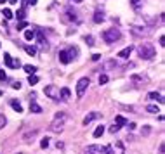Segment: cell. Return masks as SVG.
Wrapping results in <instances>:
<instances>
[{
  "label": "cell",
  "instance_id": "3",
  "mask_svg": "<svg viewBox=\"0 0 165 154\" xmlns=\"http://www.w3.org/2000/svg\"><path fill=\"white\" fill-rule=\"evenodd\" d=\"M120 36H122V33H120V30H116V28L106 30L104 33H102V40H104L106 43H115L116 40H120Z\"/></svg>",
  "mask_w": 165,
  "mask_h": 154
},
{
  "label": "cell",
  "instance_id": "20",
  "mask_svg": "<svg viewBox=\"0 0 165 154\" xmlns=\"http://www.w3.org/2000/svg\"><path fill=\"white\" fill-rule=\"evenodd\" d=\"M102 134H104V126H102V125H99V126L94 130V137H96V139H99Z\"/></svg>",
  "mask_w": 165,
  "mask_h": 154
},
{
  "label": "cell",
  "instance_id": "1",
  "mask_svg": "<svg viewBox=\"0 0 165 154\" xmlns=\"http://www.w3.org/2000/svg\"><path fill=\"white\" fill-rule=\"evenodd\" d=\"M137 54L144 61H151L156 56V49H155L153 43H141V45L137 47Z\"/></svg>",
  "mask_w": 165,
  "mask_h": 154
},
{
  "label": "cell",
  "instance_id": "43",
  "mask_svg": "<svg viewBox=\"0 0 165 154\" xmlns=\"http://www.w3.org/2000/svg\"><path fill=\"white\" fill-rule=\"evenodd\" d=\"M71 2H75V4H80V2H84V0H71Z\"/></svg>",
  "mask_w": 165,
  "mask_h": 154
},
{
  "label": "cell",
  "instance_id": "26",
  "mask_svg": "<svg viewBox=\"0 0 165 154\" xmlns=\"http://www.w3.org/2000/svg\"><path fill=\"white\" fill-rule=\"evenodd\" d=\"M4 17H5V19H12V17H14L12 11H11V9H4Z\"/></svg>",
  "mask_w": 165,
  "mask_h": 154
},
{
  "label": "cell",
  "instance_id": "18",
  "mask_svg": "<svg viewBox=\"0 0 165 154\" xmlns=\"http://www.w3.org/2000/svg\"><path fill=\"white\" fill-rule=\"evenodd\" d=\"M146 111H148V113H151V114H156V113H160V107H158V106H155V104H150V106L146 107Z\"/></svg>",
  "mask_w": 165,
  "mask_h": 154
},
{
  "label": "cell",
  "instance_id": "41",
  "mask_svg": "<svg viewBox=\"0 0 165 154\" xmlns=\"http://www.w3.org/2000/svg\"><path fill=\"white\" fill-rule=\"evenodd\" d=\"M7 76H5V73H4V69H0V80H5Z\"/></svg>",
  "mask_w": 165,
  "mask_h": 154
},
{
  "label": "cell",
  "instance_id": "22",
  "mask_svg": "<svg viewBox=\"0 0 165 154\" xmlns=\"http://www.w3.org/2000/svg\"><path fill=\"white\" fill-rule=\"evenodd\" d=\"M38 81H40V78H38L37 75H30V76H28V83H30V85H37Z\"/></svg>",
  "mask_w": 165,
  "mask_h": 154
},
{
  "label": "cell",
  "instance_id": "36",
  "mask_svg": "<svg viewBox=\"0 0 165 154\" xmlns=\"http://www.w3.org/2000/svg\"><path fill=\"white\" fill-rule=\"evenodd\" d=\"M12 89L19 90V89H21V81H14V83H12Z\"/></svg>",
  "mask_w": 165,
  "mask_h": 154
},
{
  "label": "cell",
  "instance_id": "47",
  "mask_svg": "<svg viewBox=\"0 0 165 154\" xmlns=\"http://www.w3.org/2000/svg\"><path fill=\"white\" fill-rule=\"evenodd\" d=\"M122 154H123V152H122Z\"/></svg>",
  "mask_w": 165,
  "mask_h": 154
},
{
  "label": "cell",
  "instance_id": "39",
  "mask_svg": "<svg viewBox=\"0 0 165 154\" xmlns=\"http://www.w3.org/2000/svg\"><path fill=\"white\" fill-rule=\"evenodd\" d=\"M19 66H21V62H19V59L12 61V68H19Z\"/></svg>",
  "mask_w": 165,
  "mask_h": 154
},
{
  "label": "cell",
  "instance_id": "13",
  "mask_svg": "<svg viewBox=\"0 0 165 154\" xmlns=\"http://www.w3.org/2000/svg\"><path fill=\"white\" fill-rule=\"evenodd\" d=\"M130 52H132V47H125V49H122V50L118 52V57H122V59H127V57L130 56Z\"/></svg>",
  "mask_w": 165,
  "mask_h": 154
},
{
  "label": "cell",
  "instance_id": "16",
  "mask_svg": "<svg viewBox=\"0 0 165 154\" xmlns=\"http://www.w3.org/2000/svg\"><path fill=\"white\" fill-rule=\"evenodd\" d=\"M148 99H151V100H158V102H163V97H162L158 92H150V94H148Z\"/></svg>",
  "mask_w": 165,
  "mask_h": 154
},
{
  "label": "cell",
  "instance_id": "12",
  "mask_svg": "<svg viewBox=\"0 0 165 154\" xmlns=\"http://www.w3.org/2000/svg\"><path fill=\"white\" fill-rule=\"evenodd\" d=\"M11 106H12V109H14L16 113H23V106H21V102H19V100L12 99V100H11Z\"/></svg>",
  "mask_w": 165,
  "mask_h": 154
},
{
  "label": "cell",
  "instance_id": "44",
  "mask_svg": "<svg viewBox=\"0 0 165 154\" xmlns=\"http://www.w3.org/2000/svg\"><path fill=\"white\" fill-rule=\"evenodd\" d=\"M160 154H163V144L160 145Z\"/></svg>",
  "mask_w": 165,
  "mask_h": 154
},
{
  "label": "cell",
  "instance_id": "35",
  "mask_svg": "<svg viewBox=\"0 0 165 154\" xmlns=\"http://www.w3.org/2000/svg\"><path fill=\"white\" fill-rule=\"evenodd\" d=\"M141 2H142V0H132V7H134V9H137V7L141 5Z\"/></svg>",
  "mask_w": 165,
  "mask_h": 154
},
{
  "label": "cell",
  "instance_id": "17",
  "mask_svg": "<svg viewBox=\"0 0 165 154\" xmlns=\"http://www.w3.org/2000/svg\"><path fill=\"white\" fill-rule=\"evenodd\" d=\"M104 21V14H102V11H96L94 14V23H102Z\"/></svg>",
  "mask_w": 165,
  "mask_h": 154
},
{
  "label": "cell",
  "instance_id": "2",
  "mask_svg": "<svg viewBox=\"0 0 165 154\" xmlns=\"http://www.w3.org/2000/svg\"><path fill=\"white\" fill-rule=\"evenodd\" d=\"M65 121H66V114L65 113H57L56 116H54V120H52V123H51V130L52 132H61L63 130V126H65Z\"/></svg>",
  "mask_w": 165,
  "mask_h": 154
},
{
  "label": "cell",
  "instance_id": "11",
  "mask_svg": "<svg viewBox=\"0 0 165 154\" xmlns=\"http://www.w3.org/2000/svg\"><path fill=\"white\" fill-rule=\"evenodd\" d=\"M99 116H101V113H90V114H87V116L84 118V125L87 126V125H89L90 121H94V120H97Z\"/></svg>",
  "mask_w": 165,
  "mask_h": 154
},
{
  "label": "cell",
  "instance_id": "28",
  "mask_svg": "<svg viewBox=\"0 0 165 154\" xmlns=\"http://www.w3.org/2000/svg\"><path fill=\"white\" fill-rule=\"evenodd\" d=\"M66 12H68V16H70V19H71V21H78V17H77V14H75V12H71V9H70V7L66 9Z\"/></svg>",
  "mask_w": 165,
  "mask_h": 154
},
{
  "label": "cell",
  "instance_id": "8",
  "mask_svg": "<svg viewBox=\"0 0 165 154\" xmlns=\"http://www.w3.org/2000/svg\"><path fill=\"white\" fill-rule=\"evenodd\" d=\"M70 97H71V92H70L68 87L59 90V100H70Z\"/></svg>",
  "mask_w": 165,
  "mask_h": 154
},
{
  "label": "cell",
  "instance_id": "46",
  "mask_svg": "<svg viewBox=\"0 0 165 154\" xmlns=\"http://www.w3.org/2000/svg\"><path fill=\"white\" fill-rule=\"evenodd\" d=\"M0 95H2V92H0Z\"/></svg>",
  "mask_w": 165,
  "mask_h": 154
},
{
  "label": "cell",
  "instance_id": "14",
  "mask_svg": "<svg viewBox=\"0 0 165 154\" xmlns=\"http://www.w3.org/2000/svg\"><path fill=\"white\" fill-rule=\"evenodd\" d=\"M127 123H129V121H127L125 118H123V116H120V114H118V116L115 118V123H113V125H116L118 128H122L123 125H127Z\"/></svg>",
  "mask_w": 165,
  "mask_h": 154
},
{
  "label": "cell",
  "instance_id": "25",
  "mask_svg": "<svg viewBox=\"0 0 165 154\" xmlns=\"http://www.w3.org/2000/svg\"><path fill=\"white\" fill-rule=\"evenodd\" d=\"M25 50H26V54H28V56H35V54H37V49H35L33 45H26V47H25Z\"/></svg>",
  "mask_w": 165,
  "mask_h": 154
},
{
  "label": "cell",
  "instance_id": "6",
  "mask_svg": "<svg viewBox=\"0 0 165 154\" xmlns=\"http://www.w3.org/2000/svg\"><path fill=\"white\" fill-rule=\"evenodd\" d=\"M44 94L49 99H52V100H59V89H57L56 85H47L45 89H44Z\"/></svg>",
  "mask_w": 165,
  "mask_h": 154
},
{
  "label": "cell",
  "instance_id": "15",
  "mask_svg": "<svg viewBox=\"0 0 165 154\" xmlns=\"http://www.w3.org/2000/svg\"><path fill=\"white\" fill-rule=\"evenodd\" d=\"M37 134H38L37 130H33V132H28V134H25V137H23V139H25V142H31V140L37 137Z\"/></svg>",
  "mask_w": 165,
  "mask_h": 154
},
{
  "label": "cell",
  "instance_id": "33",
  "mask_svg": "<svg viewBox=\"0 0 165 154\" xmlns=\"http://www.w3.org/2000/svg\"><path fill=\"white\" fill-rule=\"evenodd\" d=\"M26 26H28V23H26V21H21V23L17 24V28H16V30H23V28H26Z\"/></svg>",
  "mask_w": 165,
  "mask_h": 154
},
{
  "label": "cell",
  "instance_id": "42",
  "mask_svg": "<svg viewBox=\"0 0 165 154\" xmlns=\"http://www.w3.org/2000/svg\"><path fill=\"white\" fill-rule=\"evenodd\" d=\"M9 4H17V0H7Z\"/></svg>",
  "mask_w": 165,
  "mask_h": 154
},
{
  "label": "cell",
  "instance_id": "31",
  "mask_svg": "<svg viewBox=\"0 0 165 154\" xmlns=\"http://www.w3.org/2000/svg\"><path fill=\"white\" fill-rule=\"evenodd\" d=\"M5 123H7L5 116H4V114H0V128H4V126H5Z\"/></svg>",
  "mask_w": 165,
  "mask_h": 154
},
{
  "label": "cell",
  "instance_id": "7",
  "mask_svg": "<svg viewBox=\"0 0 165 154\" xmlns=\"http://www.w3.org/2000/svg\"><path fill=\"white\" fill-rule=\"evenodd\" d=\"M85 154H104V147L102 145H89Z\"/></svg>",
  "mask_w": 165,
  "mask_h": 154
},
{
  "label": "cell",
  "instance_id": "29",
  "mask_svg": "<svg viewBox=\"0 0 165 154\" xmlns=\"http://www.w3.org/2000/svg\"><path fill=\"white\" fill-rule=\"evenodd\" d=\"M40 147H42V149H47V147H49V139H47V137L40 140Z\"/></svg>",
  "mask_w": 165,
  "mask_h": 154
},
{
  "label": "cell",
  "instance_id": "45",
  "mask_svg": "<svg viewBox=\"0 0 165 154\" xmlns=\"http://www.w3.org/2000/svg\"><path fill=\"white\" fill-rule=\"evenodd\" d=\"M5 2H7V0H0V4H2V5H4V4H5Z\"/></svg>",
  "mask_w": 165,
  "mask_h": 154
},
{
  "label": "cell",
  "instance_id": "37",
  "mask_svg": "<svg viewBox=\"0 0 165 154\" xmlns=\"http://www.w3.org/2000/svg\"><path fill=\"white\" fill-rule=\"evenodd\" d=\"M150 132H151V128H150L148 125H146V126H144V128H142V134H144V135H148V134H150Z\"/></svg>",
  "mask_w": 165,
  "mask_h": 154
},
{
  "label": "cell",
  "instance_id": "9",
  "mask_svg": "<svg viewBox=\"0 0 165 154\" xmlns=\"http://www.w3.org/2000/svg\"><path fill=\"white\" fill-rule=\"evenodd\" d=\"M35 35H37V40H38V43H40V47H42V49H47V47H49V43H47L44 33H42V31H38V33H35Z\"/></svg>",
  "mask_w": 165,
  "mask_h": 154
},
{
  "label": "cell",
  "instance_id": "21",
  "mask_svg": "<svg viewBox=\"0 0 165 154\" xmlns=\"http://www.w3.org/2000/svg\"><path fill=\"white\" fill-rule=\"evenodd\" d=\"M25 71H26L28 75H35L37 68H35V66H31V64H25Z\"/></svg>",
  "mask_w": 165,
  "mask_h": 154
},
{
  "label": "cell",
  "instance_id": "19",
  "mask_svg": "<svg viewBox=\"0 0 165 154\" xmlns=\"http://www.w3.org/2000/svg\"><path fill=\"white\" fill-rule=\"evenodd\" d=\"M33 38H35V30H26V31H25V40L31 42Z\"/></svg>",
  "mask_w": 165,
  "mask_h": 154
},
{
  "label": "cell",
  "instance_id": "40",
  "mask_svg": "<svg viewBox=\"0 0 165 154\" xmlns=\"http://www.w3.org/2000/svg\"><path fill=\"white\" fill-rule=\"evenodd\" d=\"M99 59H101V54H94L92 56V61H99Z\"/></svg>",
  "mask_w": 165,
  "mask_h": 154
},
{
  "label": "cell",
  "instance_id": "24",
  "mask_svg": "<svg viewBox=\"0 0 165 154\" xmlns=\"http://www.w3.org/2000/svg\"><path fill=\"white\" fill-rule=\"evenodd\" d=\"M14 16H16V17L19 19V21H23V19L26 17V12H25V9H19V11H17V12L14 14Z\"/></svg>",
  "mask_w": 165,
  "mask_h": 154
},
{
  "label": "cell",
  "instance_id": "38",
  "mask_svg": "<svg viewBox=\"0 0 165 154\" xmlns=\"http://www.w3.org/2000/svg\"><path fill=\"white\" fill-rule=\"evenodd\" d=\"M118 130H120V128H118L116 125H111V126H110V132H111V134H115V132H118Z\"/></svg>",
  "mask_w": 165,
  "mask_h": 154
},
{
  "label": "cell",
  "instance_id": "5",
  "mask_svg": "<svg viewBox=\"0 0 165 154\" xmlns=\"http://www.w3.org/2000/svg\"><path fill=\"white\" fill-rule=\"evenodd\" d=\"M89 78L87 76H84V78H80L78 81H77V97H84V94L87 92V87H89Z\"/></svg>",
  "mask_w": 165,
  "mask_h": 154
},
{
  "label": "cell",
  "instance_id": "30",
  "mask_svg": "<svg viewBox=\"0 0 165 154\" xmlns=\"http://www.w3.org/2000/svg\"><path fill=\"white\" fill-rule=\"evenodd\" d=\"M104 154H115L113 145H106V147H104Z\"/></svg>",
  "mask_w": 165,
  "mask_h": 154
},
{
  "label": "cell",
  "instance_id": "4",
  "mask_svg": "<svg viewBox=\"0 0 165 154\" xmlns=\"http://www.w3.org/2000/svg\"><path fill=\"white\" fill-rule=\"evenodd\" d=\"M77 56V49H70V50H61L59 52V61L63 64H70Z\"/></svg>",
  "mask_w": 165,
  "mask_h": 154
},
{
  "label": "cell",
  "instance_id": "34",
  "mask_svg": "<svg viewBox=\"0 0 165 154\" xmlns=\"http://www.w3.org/2000/svg\"><path fill=\"white\" fill-rule=\"evenodd\" d=\"M115 66H116V62H115V61H110V62H106V64H104V68L108 69V68H115Z\"/></svg>",
  "mask_w": 165,
  "mask_h": 154
},
{
  "label": "cell",
  "instance_id": "23",
  "mask_svg": "<svg viewBox=\"0 0 165 154\" xmlns=\"http://www.w3.org/2000/svg\"><path fill=\"white\" fill-rule=\"evenodd\" d=\"M4 61H5V66H7V68H12V57L9 56V54H4Z\"/></svg>",
  "mask_w": 165,
  "mask_h": 154
},
{
  "label": "cell",
  "instance_id": "32",
  "mask_svg": "<svg viewBox=\"0 0 165 154\" xmlns=\"http://www.w3.org/2000/svg\"><path fill=\"white\" fill-rule=\"evenodd\" d=\"M84 40H85V42H87V45H94V38H92V36H90V35H89V36H85V38H84Z\"/></svg>",
  "mask_w": 165,
  "mask_h": 154
},
{
  "label": "cell",
  "instance_id": "10",
  "mask_svg": "<svg viewBox=\"0 0 165 154\" xmlns=\"http://www.w3.org/2000/svg\"><path fill=\"white\" fill-rule=\"evenodd\" d=\"M30 111H31V113H35V114H40V113L44 111V109H42V107H40V106H38V104L31 99V100H30Z\"/></svg>",
  "mask_w": 165,
  "mask_h": 154
},
{
  "label": "cell",
  "instance_id": "27",
  "mask_svg": "<svg viewBox=\"0 0 165 154\" xmlns=\"http://www.w3.org/2000/svg\"><path fill=\"white\" fill-rule=\"evenodd\" d=\"M108 80H110V78H108V75H101V76H99V85L108 83Z\"/></svg>",
  "mask_w": 165,
  "mask_h": 154
}]
</instances>
